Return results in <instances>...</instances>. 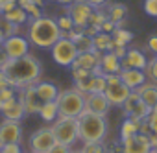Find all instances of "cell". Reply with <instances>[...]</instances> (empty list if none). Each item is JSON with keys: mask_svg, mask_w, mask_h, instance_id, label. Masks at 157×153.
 I'll list each match as a JSON object with an SVG mask.
<instances>
[{"mask_svg": "<svg viewBox=\"0 0 157 153\" xmlns=\"http://www.w3.org/2000/svg\"><path fill=\"white\" fill-rule=\"evenodd\" d=\"M2 70L6 72V76L10 78V81L15 89H24L28 85L37 83L43 74V66H41L39 59H35L30 54L17 57V59H8V63L2 66Z\"/></svg>", "mask_w": 157, "mask_h": 153, "instance_id": "cell-1", "label": "cell"}, {"mask_svg": "<svg viewBox=\"0 0 157 153\" xmlns=\"http://www.w3.org/2000/svg\"><path fill=\"white\" fill-rule=\"evenodd\" d=\"M61 30L57 26V21L52 17H39V19H30L28 22V30H26V37L30 41V44L43 48V50H50L56 41L61 39Z\"/></svg>", "mask_w": 157, "mask_h": 153, "instance_id": "cell-2", "label": "cell"}, {"mask_svg": "<svg viewBox=\"0 0 157 153\" xmlns=\"http://www.w3.org/2000/svg\"><path fill=\"white\" fill-rule=\"evenodd\" d=\"M76 120H78V133H80L82 142H104V138L107 136V129H109L107 116L83 109V113Z\"/></svg>", "mask_w": 157, "mask_h": 153, "instance_id": "cell-3", "label": "cell"}, {"mask_svg": "<svg viewBox=\"0 0 157 153\" xmlns=\"http://www.w3.org/2000/svg\"><path fill=\"white\" fill-rule=\"evenodd\" d=\"M56 102H57L59 116H74V118H78L85 109V94H82L74 87L59 91Z\"/></svg>", "mask_w": 157, "mask_h": 153, "instance_id": "cell-4", "label": "cell"}, {"mask_svg": "<svg viewBox=\"0 0 157 153\" xmlns=\"http://www.w3.org/2000/svg\"><path fill=\"white\" fill-rule=\"evenodd\" d=\"M52 131L54 136L57 140V144H65L68 147H72V144H76L80 140V133H78V120L74 116H57L52 122Z\"/></svg>", "mask_w": 157, "mask_h": 153, "instance_id": "cell-5", "label": "cell"}, {"mask_svg": "<svg viewBox=\"0 0 157 153\" xmlns=\"http://www.w3.org/2000/svg\"><path fill=\"white\" fill-rule=\"evenodd\" d=\"M105 81H107L105 83V91H104L105 98L109 100V103L113 107H122L124 102L128 100L131 89L120 80V74H107Z\"/></svg>", "mask_w": 157, "mask_h": 153, "instance_id": "cell-6", "label": "cell"}, {"mask_svg": "<svg viewBox=\"0 0 157 153\" xmlns=\"http://www.w3.org/2000/svg\"><path fill=\"white\" fill-rule=\"evenodd\" d=\"M52 52V59L59 65V66H70L74 63V59L78 57V46L74 44V41L61 37L59 41H56V44L50 48Z\"/></svg>", "mask_w": 157, "mask_h": 153, "instance_id": "cell-7", "label": "cell"}, {"mask_svg": "<svg viewBox=\"0 0 157 153\" xmlns=\"http://www.w3.org/2000/svg\"><path fill=\"white\" fill-rule=\"evenodd\" d=\"M57 144L54 131L50 125L46 127H39L37 131L32 133L30 136V151H37V153H48L54 146Z\"/></svg>", "mask_w": 157, "mask_h": 153, "instance_id": "cell-8", "label": "cell"}, {"mask_svg": "<svg viewBox=\"0 0 157 153\" xmlns=\"http://www.w3.org/2000/svg\"><path fill=\"white\" fill-rule=\"evenodd\" d=\"M93 6L87 4V2H82V0H76L74 4H70L67 8V13L70 15V19L74 21V26L78 30H85L89 26V19H91V13H93Z\"/></svg>", "mask_w": 157, "mask_h": 153, "instance_id": "cell-9", "label": "cell"}, {"mask_svg": "<svg viewBox=\"0 0 157 153\" xmlns=\"http://www.w3.org/2000/svg\"><path fill=\"white\" fill-rule=\"evenodd\" d=\"M122 109H124V114H126V116H129V118H139V120H144V118L150 114V111H151V109L142 102V98H140V94H139L137 91H131V92H129V96H128V100L124 102Z\"/></svg>", "mask_w": 157, "mask_h": 153, "instance_id": "cell-10", "label": "cell"}, {"mask_svg": "<svg viewBox=\"0 0 157 153\" xmlns=\"http://www.w3.org/2000/svg\"><path fill=\"white\" fill-rule=\"evenodd\" d=\"M21 140H22L21 122L4 118L0 122V147L6 144H21Z\"/></svg>", "mask_w": 157, "mask_h": 153, "instance_id": "cell-11", "label": "cell"}, {"mask_svg": "<svg viewBox=\"0 0 157 153\" xmlns=\"http://www.w3.org/2000/svg\"><path fill=\"white\" fill-rule=\"evenodd\" d=\"M105 74H98V72H91L85 80L76 81L74 89H78L82 94H89V92H104L105 91Z\"/></svg>", "mask_w": 157, "mask_h": 153, "instance_id": "cell-12", "label": "cell"}, {"mask_svg": "<svg viewBox=\"0 0 157 153\" xmlns=\"http://www.w3.org/2000/svg\"><path fill=\"white\" fill-rule=\"evenodd\" d=\"M4 52L8 54L10 59H17V57H22L26 54H30V41L28 37H22V35H13V37H8L2 44Z\"/></svg>", "mask_w": 157, "mask_h": 153, "instance_id": "cell-13", "label": "cell"}, {"mask_svg": "<svg viewBox=\"0 0 157 153\" xmlns=\"http://www.w3.org/2000/svg\"><path fill=\"white\" fill-rule=\"evenodd\" d=\"M17 96L21 98L26 114H37V113H39L43 102H41V98L37 96L33 85H28V87H24V89H17Z\"/></svg>", "mask_w": 157, "mask_h": 153, "instance_id": "cell-14", "label": "cell"}, {"mask_svg": "<svg viewBox=\"0 0 157 153\" xmlns=\"http://www.w3.org/2000/svg\"><path fill=\"white\" fill-rule=\"evenodd\" d=\"M120 146H122V151L124 153H148L151 149L150 147L148 135H142V133H137L133 136L122 138L120 140Z\"/></svg>", "mask_w": 157, "mask_h": 153, "instance_id": "cell-15", "label": "cell"}, {"mask_svg": "<svg viewBox=\"0 0 157 153\" xmlns=\"http://www.w3.org/2000/svg\"><path fill=\"white\" fill-rule=\"evenodd\" d=\"M100 57H102V54L96 52V50H93V52H80L70 66L83 68V70H93V72L102 74V70H100Z\"/></svg>", "mask_w": 157, "mask_h": 153, "instance_id": "cell-16", "label": "cell"}, {"mask_svg": "<svg viewBox=\"0 0 157 153\" xmlns=\"http://www.w3.org/2000/svg\"><path fill=\"white\" fill-rule=\"evenodd\" d=\"M85 109L91 111V113L105 116L111 109V103H109V100L105 98L104 92H89V94H85Z\"/></svg>", "mask_w": 157, "mask_h": 153, "instance_id": "cell-17", "label": "cell"}, {"mask_svg": "<svg viewBox=\"0 0 157 153\" xmlns=\"http://www.w3.org/2000/svg\"><path fill=\"white\" fill-rule=\"evenodd\" d=\"M122 68H137V70H144L148 65V57L142 50L139 48H128V54L120 59Z\"/></svg>", "mask_w": 157, "mask_h": 153, "instance_id": "cell-18", "label": "cell"}, {"mask_svg": "<svg viewBox=\"0 0 157 153\" xmlns=\"http://www.w3.org/2000/svg\"><path fill=\"white\" fill-rule=\"evenodd\" d=\"M0 113H2L4 118H8V120H17V122H21V120L26 116L24 105H22V102H21L19 96H15V98L4 102V103H2V109H0Z\"/></svg>", "mask_w": 157, "mask_h": 153, "instance_id": "cell-19", "label": "cell"}, {"mask_svg": "<svg viewBox=\"0 0 157 153\" xmlns=\"http://www.w3.org/2000/svg\"><path fill=\"white\" fill-rule=\"evenodd\" d=\"M120 80H122L131 91H137V89L146 81V74H144V70H137V68H122Z\"/></svg>", "mask_w": 157, "mask_h": 153, "instance_id": "cell-20", "label": "cell"}, {"mask_svg": "<svg viewBox=\"0 0 157 153\" xmlns=\"http://www.w3.org/2000/svg\"><path fill=\"white\" fill-rule=\"evenodd\" d=\"M100 70L102 74H120L122 72V63L113 52H105L100 57Z\"/></svg>", "mask_w": 157, "mask_h": 153, "instance_id": "cell-21", "label": "cell"}, {"mask_svg": "<svg viewBox=\"0 0 157 153\" xmlns=\"http://www.w3.org/2000/svg\"><path fill=\"white\" fill-rule=\"evenodd\" d=\"M33 87H35V92H37V96L41 98L43 103L57 100V94H59L57 85H54L50 81H37V83H33Z\"/></svg>", "mask_w": 157, "mask_h": 153, "instance_id": "cell-22", "label": "cell"}, {"mask_svg": "<svg viewBox=\"0 0 157 153\" xmlns=\"http://www.w3.org/2000/svg\"><path fill=\"white\" fill-rule=\"evenodd\" d=\"M137 92L140 94L142 102H144L150 109H153V107L157 105V87H155L153 81H148V80H146V81L137 89Z\"/></svg>", "mask_w": 157, "mask_h": 153, "instance_id": "cell-23", "label": "cell"}, {"mask_svg": "<svg viewBox=\"0 0 157 153\" xmlns=\"http://www.w3.org/2000/svg\"><path fill=\"white\" fill-rule=\"evenodd\" d=\"M107 19L111 21V22H115V24H118V22H122V21H126V15H128V8L124 6V4H120V2H113V4H107Z\"/></svg>", "mask_w": 157, "mask_h": 153, "instance_id": "cell-24", "label": "cell"}, {"mask_svg": "<svg viewBox=\"0 0 157 153\" xmlns=\"http://www.w3.org/2000/svg\"><path fill=\"white\" fill-rule=\"evenodd\" d=\"M93 41H94V50H96V52H100V54L111 52V50L115 48L111 33H104V32H98V33L93 37Z\"/></svg>", "mask_w": 157, "mask_h": 153, "instance_id": "cell-25", "label": "cell"}, {"mask_svg": "<svg viewBox=\"0 0 157 153\" xmlns=\"http://www.w3.org/2000/svg\"><path fill=\"white\" fill-rule=\"evenodd\" d=\"M140 124H142V120L126 116V118H124V122H122V125H120V140H122V138H128V136L137 135V133L140 131Z\"/></svg>", "mask_w": 157, "mask_h": 153, "instance_id": "cell-26", "label": "cell"}, {"mask_svg": "<svg viewBox=\"0 0 157 153\" xmlns=\"http://www.w3.org/2000/svg\"><path fill=\"white\" fill-rule=\"evenodd\" d=\"M2 17H6L8 21H11L13 24H19V26H22V24H28V22H30L28 13H26V11H24V8H21V6H17V8H13V9L6 11V13H2Z\"/></svg>", "mask_w": 157, "mask_h": 153, "instance_id": "cell-27", "label": "cell"}, {"mask_svg": "<svg viewBox=\"0 0 157 153\" xmlns=\"http://www.w3.org/2000/svg\"><path fill=\"white\" fill-rule=\"evenodd\" d=\"M111 37H113V44H115V46H128V44L133 41V33H131L129 30L122 28V26H117V28L113 30Z\"/></svg>", "mask_w": 157, "mask_h": 153, "instance_id": "cell-28", "label": "cell"}, {"mask_svg": "<svg viewBox=\"0 0 157 153\" xmlns=\"http://www.w3.org/2000/svg\"><path fill=\"white\" fill-rule=\"evenodd\" d=\"M39 116L44 120V122H54L57 116H59V109H57V102H44L39 109Z\"/></svg>", "mask_w": 157, "mask_h": 153, "instance_id": "cell-29", "label": "cell"}, {"mask_svg": "<svg viewBox=\"0 0 157 153\" xmlns=\"http://www.w3.org/2000/svg\"><path fill=\"white\" fill-rule=\"evenodd\" d=\"M19 30H21L19 24H13L11 21H8L6 17L0 15V32L4 33L6 39H8V37H13V35H19Z\"/></svg>", "mask_w": 157, "mask_h": 153, "instance_id": "cell-30", "label": "cell"}, {"mask_svg": "<svg viewBox=\"0 0 157 153\" xmlns=\"http://www.w3.org/2000/svg\"><path fill=\"white\" fill-rule=\"evenodd\" d=\"M105 21H107V13H105L102 8H94L93 13H91V19H89V26H96V28H100Z\"/></svg>", "mask_w": 157, "mask_h": 153, "instance_id": "cell-31", "label": "cell"}, {"mask_svg": "<svg viewBox=\"0 0 157 153\" xmlns=\"http://www.w3.org/2000/svg\"><path fill=\"white\" fill-rule=\"evenodd\" d=\"M57 21V26H59V30H61V33L65 35V33H68V32H72L76 26H74V21L70 19V15L68 13H65V15H61V17H57L56 19Z\"/></svg>", "mask_w": 157, "mask_h": 153, "instance_id": "cell-32", "label": "cell"}, {"mask_svg": "<svg viewBox=\"0 0 157 153\" xmlns=\"http://www.w3.org/2000/svg\"><path fill=\"white\" fill-rule=\"evenodd\" d=\"M144 74H146V80L148 81H153L157 83V57L153 55L151 59H148V65L144 68Z\"/></svg>", "mask_w": 157, "mask_h": 153, "instance_id": "cell-33", "label": "cell"}, {"mask_svg": "<svg viewBox=\"0 0 157 153\" xmlns=\"http://www.w3.org/2000/svg\"><path fill=\"white\" fill-rule=\"evenodd\" d=\"M83 153H107L104 142H83Z\"/></svg>", "mask_w": 157, "mask_h": 153, "instance_id": "cell-34", "label": "cell"}, {"mask_svg": "<svg viewBox=\"0 0 157 153\" xmlns=\"http://www.w3.org/2000/svg\"><path fill=\"white\" fill-rule=\"evenodd\" d=\"M24 11L28 13V17H30V19H39V17H43L41 8H39L37 4H33V2H28V4L24 6Z\"/></svg>", "mask_w": 157, "mask_h": 153, "instance_id": "cell-35", "label": "cell"}, {"mask_svg": "<svg viewBox=\"0 0 157 153\" xmlns=\"http://www.w3.org/2000/svg\"><path fill=\"white\" fill-rule=\"evenodd\" d=\"M144 11L146 15L157 19V0H144Z\"/></svg>", "mask_w": 157, "mask_h": 153, "instance_id": "cell-36", "label": "cell"}, {"mask_svg": "<svg viewBox=\"0 0 157 153\" xmlns=\"http://www.w3.org/2000/svg\"><path fill=\"white\" fill-rule=\"evenodd\" d=\"M17 96V89L15 87H8V89H2L0 91V102H8V100H11V98H15Z\"/></svg>", "mask_w": 157, "mask_h": 153, "instance_id": "cell-37", "label": "cell"}, {"mask_svg": "<svg viewBox=\"0 0 157 153\" xmlns=\"http://www.w3.org/2000/svg\"><path fill=\"white\" fill-rule=\"evenodd\" d=\"M146 122H148V125H150V129H151V133H157V111H150V114L146 116Z\"/></svg>", "mask_w": 157, "mask_h": 153, "instance_id": "cell-38", "label": "cell"}, {"mask_svg": "<svg viewBox=\"0 0 157 153\" xmlns=\"http://www.w3.org/2000/svg\"><path fill=\"white\" fill-rule=\"evenodd\" d=\"M0 153H22L21 144H6L0 147Z\"/></svg>", "mask_w": 157, "mask_h": 153, "instance_id": "cell-39", "label": "cell"}, {"mask_svg": "<svg viewBox=\"0 0 157 153\" xmlns=\"http://www.w3.org/2000/svg\"><path fill=\"white\" fill-rule=\"evenodd\" d=\"M8 87H13V85H11L10 78L6 76V72L0 68V91H2V89H8Z\"/></svg>", "mask_w": 157, "mask_h": 153, "instance_id": "cell-40", "label": "cell"}, {"mask_svg": "<svg viewBox=\"0 0 157 153\" xmlns=\"http://www.w3.org/2000/svg\"><path fill=\"white\" fill-rule=\"evenodd\" d=\"M48 153H72V147H68L65 144H56Z\"/></svg>", "mask_w": 157, "mask_h": 153, "instance_id": "cell-41", "label": "cell"}, {"mask_svg": "<svg viewBox=\"0 0 157 153\" xmlns=\"http://www.w3.org/2000/svg\"><path fill=\"white\" fill-rule=\"evenodd\" d=\"M19 4H17V0H6V2L0 6V13H6V11H10V9H13V8H17Z\"/></svg>", "mask_w": 157, "mask_h": 153, "instance_id": "cell-42", "label": "cell"}, {"mask_svg": "<svg viewBox=\"0 0 157 153\" xmlns=\"http://www.w3.org/2000/svg\"><path fill=\"white\" fill-rule=\"evenodd\" d=\"M115 28H117V24H115V22H111V21L107 19V21L100 26V32H104V33H113V30H115Z\"/></svg>", "mask_w": 157, "mask_h": 153, "instance_id": "cell-43", "label": "cell"}, {"mask_svg": "<svg viewBox=\"0 0 157 153\" xmlns=\"http://www.w3.org/2000/svg\"><path fill=\"white\" fill-rule=\"evenodd\" d=\"M111 52H113V54H115V55H117L118 59H122V57H124V55L128 54V46H115V48H113Z\"/></svg>", "mask_w": 157, "mask_h": 153, "instance_id": "cell-44", "label": "cell"}, {"mask_svg": "<svg viewBox=\"0 0 157 153\" xmlns=\"http://www.w3.org/2000/svg\"><path fill=\"white\" fill-rule=\"evenodd\" d=\"M148 50H150L151 54H157V35H151V37L148 39Z\"/></svg>", "mask_w": 157, "mask_h": 153, "instance_id": "cell-45", "label": "cell"}, {"mask_svg": "<svg viewBox=\"0 0 157 153\" xmlns=\"http://www.w3.org/2000/svg\"><path fill=\"white\" fill-rule=\"evenodd\" d=\"M82 2H87V4H91L93 8H102V6H105L109 0H82Z\"/></svg>", "mask_w": 157, "mask_h": 153, "instance_id": "cell-46", "label": "cell"}, {"mask_svg": "<svg viewBox=\"0 0 157 153\" xmlns=\"http://www.w3.org/2000/svg\"><path fill=\"white\" fill-rule=\"evenodd\" d=\"M98 32H100V28H96V26H87V28L83 30V33H85V35H89V37H94Z\"/></svg>", "mask_w": 157, "mask_h": 153, "instance_id": "cell-47", "label": "cell"}, {"mask_svg": "<svg viewBox=\"0 0 157 153\" xmlns=\"http://www.w3.org/2000/svg\"><path fill=\"white\" fill-rule=\"evenodd\" d=\"M148 140H150V147L151 149H157V133H150L148 135Z\"/></svg>", "mask_w": 157, "mask_h": 153, "instance_id": "cell-48", "label": "cell"}, {"mask_svg": "<svg viewBox=\"0 0 157 153\" xmlns=\"http://www.w3.org/2000/svg\"><path fill=\"white\" fill-rule=\"evenodd\" d=\"M8 59H10V57H8V54L4 52V48H2V46H0V68H2V66L8 63Z\"/></svg>", "mask_w": 157, "mask_h": 153, "instance_id": "cell-49", "label": "cell"}, {"mask_svg": "<svg viewBox=\"0 0 157 153\" xmlns=\"http://www.w3.org/2000/svg\"><path fill=\"white\" fill-rule=\"evenodd\" d=\"M56 2H57V4H61V6H65V8H68L70 4H74V2H76V0H56Z\"/></svg>", "mask_w": 157, "mask_h": 153, "instance_id": "cell-50", "label": "cell"}, {"mask_svg": "<svg viewBox=\"0 0 157 153\" xmlns=\"http://www.w3.org/2000/svg\"><path fill=\"white\" fill-rule=\"evenodd\" d=\"M30 2H33V4H37L39 8H43V6H44V4L48 2V0H30Z\"/></svg>", "mask_w": 157, "mask_h": 153, "instance_id": "cell-51", "label": "cell"}, {"mask_svg": "<svg viewBox=\"0 0 157 153\" xmlns=\"http://www.w3.org/2000/svg\"><path fill=\"white\" fill-rule=\"evenodd\" d=\"M28 2H30V0H17V4H19L21 8H24V6H26Z\"/></svg>", "mask_w": 157, "mask_h": 153, "instance_id": "cell-52", "label": "cell"}, {"mask_svg": "<svg viewBox=\"0 0 157 153\" xmlns=\"http://www.w3.org/2000/svg\"><path fill=\"white\" fill-rule=\"evenodd\" d=\"M4 41H6V37H4V33H2V32H0V46L4 44Z\"/></svg>", "mask_w": 157, "mask_h": 153, "instance_id": "cell-53", "label": "cell"}, {"mask_svg": "<svg viewBox=\"0 0 157 153\" xmlns=\"http://www.w3.org/2000/svg\"><path fill=\"white\" fill-rule=\"evenodd\" d=\"M72 153H83L82 149H72Z\"/></svg>", "mask_w": 157, "mask_h": 153, "instance_id": "cell-54", "label": "cell"}, {"mask_svg": "<svg viewBox=\"0 0 157 153\" xmlns=\"http://www.w3.org/2000/svg\"><path fill=\"white\" fill-rule=\"evenodd\" d=\"M148 153H157V149H150V151H148Z\"/></svg>", "mask_w": 157, "mask_h": 153, "instance_id": "cell-55", "label": "cell"}, {"mask_svg": "<svg viewBox=\"0 0 157 153\" xmlns=\"http://www.w3.org/2000/svg\"><path fill=\"white\" fill-rule=\"evenodd\" d=\"M4 2H6V0H0V6H2V4H4Z\"/></svg>", "mask_w": 157, "mask_h": 153, "instance_id": "cell-56", "label": "cell"}, {"mask_svg": "<svg viewBox=\"0 0 157 153\" xmlns=\"http://www.w3.org/2000/svg\"><path fill=\"white\" fill-rule=\"evenodd\" d=\"M153 111H157V105H155V107H153Z\"/></svg>", "mask_w": 157, "mask_h": 153, "instance_id": "cell-57", "label": "cell"}, {"mask_svg": "<svg viewBox=\"0 0 157 153\" xmlns=\"http://www.w3.org/2000/svg\"><path fill=\"white\" fill-rule=\"evenodd\" d=\"M0 109H2V102H0Z\"/></svg>", "mask_w": 157, "mask_h": 153, "instance_id": "cell-58", "label": "cell"}, {"mask_svg": "<svg viewBox=\"0 0 157 153\" xmlns=\"http://www.w3.org/2000/svg\"><path fill=\"white\" fill-rule=\"evenodd\" d=\"M30 153H37V151H30Z\"/></svg>", "mask_w": 157, "mask_h": 153, "instance_id": "cell-59", "label": "cell"}, {"mask_svg": "<svg viewBox=\"0 0 157 153\" xmlns=\"http://www.w3.org/2000/svg\"><path fill=\"white\" fill-rule=\"evenodd\" d=\"M155 57H157V54H155Z\"/></svg>", "mask_w": 157, "mask_h": 153, "instance_id": "cell-60", "label": "cell"}, {"mask_svg": "<svg viewBox=\"0 0 157 153\" xmlns=\"http://www.w3.org/2000/svg\"><path fill=\"white\" fill-rule=\"evenodd\" d=\"M0 15H2V13H0Z\"/></svg>", "mask_w": 157, "mask_h": 153, "instance_id": "cell-61", "label": "cell"}]
</instances>
